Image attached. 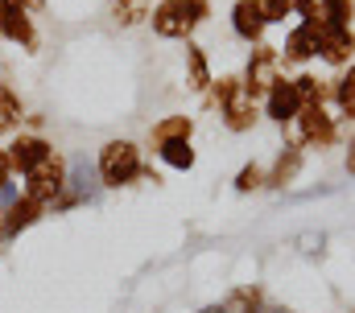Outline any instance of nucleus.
Returning a JSON list of instances; mask_svg holds the SVG:
<instances>
[{
	"instance_id": "obj_1",
	"label": "nucleus",
	"mask_w": 355,
	"mask_h": 313,
	"mask_svg": "<svg viewBox=\"0 0 355 313\" xmlns=\"http://www.w3.org/2000/svg\"><path fill=\"white\" fill-rule=\"evenodd\" d=\"M95 177L103 190H128L137 181H145V153L137 141L128 136H112L99 145L95 153Z\"/></svg>"
},
{
	"instance_id": "obj_2",
	"label": "nucleus",
	"mask_w": 355,
	"mask_h": 313,
	"mask_svg": "<svg viewBox=\"0 0 355 313\" xmlns=\"http://www.w3.org/2000/svg\"><path fill=\"white\" fill-rule=\"evenodd\" d=\"M207 17H211V0H157L149 12V29L166 42H190Z\"/></svg>"
},
{
	"instance_id": "obj_3",
	"label": "nucleus",
	"mask_w": 355,
	"mask_h": 313,
	"mask_svg": "<svg viewBox=\"0 0 355 313\" xmlns=\"http://www.w3.org/2000/svg\"><path fill=\"white\" fill-rule=\"evenodd\" d=\"M67 177H71V161L54 149L50 161H42L33 173H25V177H21V194H29L33 202H42V206L50 211V206L67 194Z\"/></svg>"
},
{
	"instance_id": "obj_4",
	"label": "nucleus",
	"mask_w": 355,
	"mask_h": 313,
	"mask_svg": "<svg viewBox=\"0 0 355 313\" xmlns=\"http://www.w3.org/2000/svg\"><path fill=\"white\" fill-rule=\"evenodd\" d=\"M339 141V124L327 111V103H306L293 120V145L302 149H331Z\"/></svg>"
},
{
	"instance_id": "obj_5",
	"label": "nucleus",
	"mask_w": 355,
	"mask_h": 313,
	"mask_svg": "<svg viewBox=\"0 0 355 313\" xmlns=\"http://www.w3.org/2000/svg\"><path fill=\"white\" fill-rule=\"evenodd\" d=\"M0 42L17 46V50H25V54H37L42 33H37L33 8H25L21 0H0Z\"/></svg>"
},
{
	"instance_id": "obj_6",
	"label": "nucleus",
	"mask_w": 355,
	"mask_h": 313,
	"mask_svg": "<svg viewBox=\"0 0 355 313\" xmlns=\"http://www.w3.org/2000/svg\"><path fill=\"white\" fill-rule=\"evenodd\" d=\"M281 50L277 46H268V42H261V46H252V54H248V62H244V75H240V82H244V91L261 103L265 99V91L281 78Z\"/></svg>"
},
{
	"instance_id": "obj_7",
	"label": "nucleus",
	"mask_w": 355,
	"mask_h": 313,
	"mask_svg": "<svg viewBox=\"0 0 355 313\" xmlns=\"http://www.w3.org/2000/svg\"><path fill=\"white\" fill-rule=\"evenodd\" d=\"M4 156H8V165H12V177H25V173H33L42 161H50L54 156V145L42 136V132H12L8 141H4Z\"/></svg>"
},
{
	"instance_id": "obj_8",
	"label": "nucleus",
	"mask_w": 355,
	"mask_h": 313,
	"mask_svg": "<svg viewBox=\"0 0 355 313\" xmlns=\"http://www.w3.org/2000/svg\"><path fill=\"white\" fill-rule=\"evenodd\" d=\"M261 111H265L272 124H281V128H289L293 120H297V111H302V95H297V87H293V78H277L272 87L265 91V99H261Z\"/></svg>"
},
{
	"instance_id": "obj_9",
	"label": "nucleus",
	"mask_w": 355,
	"mask_h": 313,
	"mask_svg": "<svg viewBox=\"0 0 355 313\" xmlns=\"http://www.w3.org/2000/svg\"><path fill=\"white\" fill-rule=\"evenodd\" d=\"M0 206H4V239H21L29 227H37V223L50 215L42 202H33V198L21 194V190H17L8 202H0Z\"/></svg>"
},
{
	"instance_id": "obj_10",
	"label": "nucleus",
	"mask_w": 355,
	"mask_h": 313,
	"mask_svg": "<svg viewBox=\"0 0 355 313\" xmlns=\"http://www.w3.org/2000/svg\"><path fill=\"white\" fill-rule=\"evenodd\" d=\"M318 46H322V21H297L289 29L285 46H277V50H281V62H310V58H318Z\"/></svg>"
},
{
	"instance_id": "obj_11",
	"label": "nucleus",
	"mask_w": 355,
	"mask_h": 313,
	"mask_svg": "<svg viewBox=\"0 0 355 313\" xmlns=\"http://www.w3.org/2000/svg\"><path fill=\"white\" fill-rule=\"evenodd\" d=\"M227 17H232V33H236L240 42H248V46H261V42H265L268 21H265L261 0H236Z\"/></svg>"
},
{
	"instance_id": "obj_12",
	"label": "nucleus",
	"mask_w": 355,
	"mask_h": 313,
	"mask_svg": "<svg viewBox=\"0 0 355 313\" xmlns=\"http://www.w3.org/2000/svg\"><path fill=\"white\" fill-rule=\"evenodd\" d=\"M219 120H223V128H227V132H236V136H244V132H252V128H257V120H261V103L244 91V82H240V91L219 107Z\"/></svg>"
},
{
	"instance_id": "obj_13",
	"label": "nucleus",
	"mask_w": 355,
	"mask_h": 313,
	"mask_svg": "<svg viewBox=\"0 0 355 313\" xmlns=\"http://www.w3.org/2000/svg\"><path fill=\"white\" fill-rule=\"evenodd\" d=\"M302 165H306V153H302V145H293V141H289L281 153L272 156V165L265 169V190H285L289 181H297Z\"/></svg>"
},
{
	"instance_id": "obj_14",
	"label": "nucleus",
	"mask_w": 355,
	"mask_h": 313,
	"mask_svg": "<svg viewBox=\"0 0 355 313\" xmlns=\"http://www.w3.org/2000/svg\"><path fill=\"white\" fill-rule=\"evenodd\" d=\"M318 58L327 66H347L355 62V29H327L322 25V46H318Z\"/></svg>"
},
{
	"instance_id": "obj_15",
	"label": "nucleus",
	"mask_w": 355,
	"mask_h": 313,
	"mask_svg": "<svg viewBox=\"0 0 355 313\" xmlns=\"http://www.w3.org/2000/svg\"><path fill=\"white\" fill-rule=\"evenodd\" d=\"M21 124H25V99L8 78H0V141L21 132Z\"/></svg>"
},
{
	"instance_id": "obj_16",
	"label": "nucleus",
	"mask_w": 355,
	"mask_h": 313,
	"mask_svg": "<svg viewBox=\"0 0 355 313\" xmlns=\"http://www.w3.org/2000/svg\"><path fill=\"white\" fill-rule=\"evenodd\" d=\"M194 136V116H162L153 128H149V149H162L166 141H190Z\"/></svg>"
},
{
	"instance_id": "obj_17",
	"label": "nucleus",
	"mask_w": 355,
	"mask_h": 313,
	"mask_svg": "<svg viewBox=\"0 0 355 313\" xmlns=\"http://www.w3.org/2000/svg\"><path fill=\"white\" fill-rule=\"evenodd\" d=\"M211 78H215V71H211L207 50H202V46H194V42H186V87L202 95V91L211 87Z\"/></svg>"
},
{
	"instance_id": "obj_18",
	"label": "nucleus",
	"mask_w": 355,
	"mask_h": 313,
	"mask_svg": "<svg viewBox=\"0 0 355 313\" xmlns=\"http://www.w3.org/2000/svg\"><path fill=\"white\" fill-rule=\"evenodd\" d=\"M153 12V0H107V17L120 25V29H137L145 25Z\"/></svg>"
},
{
	"instance_id": "obj_19",
	"label": "nucleus",
	"mask_w": 355,
	"mask_h": 313,
	"mask_svg": "<svg viewBox=\"0 0 355 313\" xmlns=\"http://www.w3.org/2000/svg\"><path fill=\"white\" fill-rule=\"evenodd\" d=\"M331 99H335V107H339V116H343V120H355V62H347V66L339 71Z\"/></svg>"
},
{
	"instance_id": "obj_20",
	"label": "nucleus",
	"mask_w": 355,
	"mask_h": 313,
	"mask_svg": "<svg viewBox=\"0 0 355 313\" xmlns=\"http://www.w3.org/2000/svg\"><path fill=\"white\" fill-rule=\"evenodd\" d=\"M153 153L162 156V165H170V169H178V173H190L194 169V161H198V153H194V145L190 141H166L162 149H153Z\"/></svg>"
},
{
	"instance_id": "obj_21",
	"label": "nucleus",
	"mask_w": 355,
	"mask_h": 313,
	"mask_svg": "<svg viewBox=\"0 0 355 313\" xmlns=\"http://www.w3.org/2000/svg\"><path fill=\"white\" fill-rule=\"evenodd\" d=\"M318 21L327 29H352L355 0H318Z\"/></svg>"
},
{
	"instance_id": "obj_22",
	"label": "nucleus",
	"mask_w": 355,
	"mask_h": 313,
	"mask_svg": "<svg viewBox=\"0 0 355 313\" xmlns=\"http://www.w3.org/2000/svg\"><path fill=\"white\" fill-rule=\"evenodd\" d=\"M293 87L302 95V107L306 103H327L331 91H335V78H318V75H293Z\"/></svg>"
},
{
	"instance_id": "obj_23",
	"label": "nucleus",
	"mask_w": 355,
	"mask_h": 313,
	"mask_svg": "<svg viewBox=\"0 0 355 313\" xmlns=\"http://www.w3.org/2000/svg\"><path fill=\"white\" fill-rule=\"evenodd\" d=\"M223 305L232 313H265V293H261L257 285H236Z\"/></svg>"
},
{
	"instance_id": "obj_24",
	"label": "nucleus",
	"mask_w": 355,
	"mask_h": 313,
	"mask_svg": "<svg viewBox=\"0 0 355 313\" xmlns=\"http://www.w3.org/2000/svg\"><path fill=\"white\" fill-rule=\"evenodd\" d=\"M236 91H240V75H219V78H211V87L202 91V103H207L211 111H219Z\"/></svg>"
},
{
	"instance_id": "obj_25",
	"label": "nucleus",
	"mask_w": 355,
	"mask_h": 313,
	"mask_svg": "<svg viewBox=\"0 0 355 313\" xmlns=\"http://www.w3.org/2000/svg\"><path fill=\"white\" fill-rule=\"evenodd\" d=\"M232 190L236 194H257V190H265V165H257V161H248L240 173H236V181H232Z\"/></svg>"
},
{
	"instance_id": "obj_26",
	"label": "nucleus",
	"mask_w": 355,
	"mask_h": 313,
	"mask_svg": "<svg viewBox=\"0 0 355 313\" xmlns=\"http://www.w3.org/2000/svg\"><path fill=\"white\" fill-rule=\"evenodd\" d=\"M268 25H285V17H293V0H261Z\"/></svg>"
},
{
	"instance_id": "obj_27",
	"label": "nucleus",
	"mask_w": 355,
	"mask_h": 313,
	"mask_svg": "<svg viewBox=\"0 0 355 313\" xmlns=\"http://www.w3.org/2000/svg\"><path fill=\"white\" fill-rule=\"evenodd\" d=\"M17 190H12V165H8V156H4V145H0V202H8Z\"/></svg>"
},
{
	"instance_id": "obj_28",
	"label": "nucleus",
	"mask_w": 355,
	"mask_h": 313,
	"mask_svg": "<svg viewBox=\"0 0 355 313\" xmlns=\"http://www.w3.org/2000/svg\"><path fill=\"white\" fill-rule=\"evenodd\" d=\"M297 247H302L306 256H322V247H327V235H297Z\"/></svg>"
},
{
	"instance_id": "obj_29",
	"label": "nucleus",
	"mask_w": 355,
	"mask_h": 313,
	"mask_svg": "<svg viewBox=\"0 0 355 313\" xmlns=\"http://www.w3.org/2000/svg\"><path fill=\"white\" fill-rule=\"evenodd\" d=\"M293 17L297 21H318V0H293Z\"/></svg>"
},
{
	"instance_id": "obj_30",
	"label": "nucleus",
	"mask_w": 355,
	"mask_h": 313,
	"mask_svg": "<svg viewBox=\"0 0 355 313\" xmlns=\"http://www.w3.org/2000/svg\"><path fill=\"white\" fill-rule=\"evenodd\" d=\"M343 165H347V173H355V136H352V145H347V161Z\"/></svg>"
},
{
	"instance_id": "obj_31",
	"label": "nucleus",
	"mask_w": 355,
	"mask_h": 313,
	"mask_svg": "<svg viewBox=\"0 0 355 313\" xmlns=\"http://www.w3.org/2000/svg\"><path fill=\"white\" fill-rule=\"evenodd\" d=\"M198 313H232V310H227V305L219 301V305H202V310H198Z\"/></svg>"
},
{
	"instance_id": "obj_32",
	"label": "nucleus",
	"mask_w": 355,
	"mask_h": 313,
	"mask_svg": "<svg viewBox=\"0 0 355 313\" xmlns=\"http://www.w3.org/2000/svg\"><path fill=\"white\" fill-rule=\"evenodd\" d=\"M21 4H25V8H42L46 0H21Z\"/></svg>"
},
{
	"instance_id": "obj_33",
	"label": "nucleus",
	"mask_w": 355,
	"mask_h": 313,
	"mask_svg": "<svg viewBox=\"0 0 355 313\" xmlns=\"http://www.w3.org/2000/svg\"><path fill=\"white\" fill-rule=\"evenodd\" d=\"M0 243H4V206H0Z\"/></svg>"
}]
</instances>
